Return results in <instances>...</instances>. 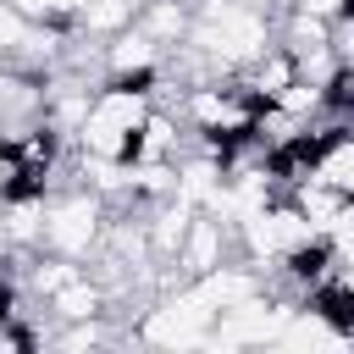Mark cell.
Instances as JSON below:
<instances>
[{"instance_id": "cell-1", "label": "cell", "mask_w": 354, "mask_h": 354, "mask_svg": "<svg viewBox=\"0 0 354 354\" xmlns=\"http://www.w3.org/2000/svg\"><path fill=\"white\" fill-rule=\"evenodd\" d=\"M155 94L149 83H133V77H105L94 94H88V111L72 133V149L77 155H100V160H133V138L149 116Z\"/></svg>"}, {"instance_id": "cell-2", "label": "cell", "mask_w": 354, "mask_h": 354, "mask_svg": "<svg viewBox=\"0 0 354 354\" xmlns=\"http://www.w3.org/2000/svg\"><path fill=\"white\" fill-rule=\"evenodd\" d=\"M105 221H111V205H105L94 188H83V183H61V188L44 194V232H39V249L88 266V260L100 254Z\"/></svg>"}, {"instance_id": "cell-3", "label": "cell", "mask_w": 354, "mask_h": 354, "mask_svg": "<svg viewBox=\"0 0 354 354\" xmlns=\"http://www.w3.org/2000/svg\"><path fill=\"white\" fill-rule=\"evenodd\" d=\"M100 61H105V77H133V83H155V72L166 66V44H155L138 22H127L116 39L100 44Z\"/></svg>"}, {"instance_id": "cell-4", "label": "cell", "mask_w": 354, "mask_h": 354, "mask_svg": "<svg viewBox=\"0 0 354 354\" xmlns=\"http://www.w3.org/2000/svg\"><path fill=\"white\" fill-rule=\"evenodd\" d=\"M293 77H299V55H293L288 44H277V39H271V44H266V50H260V55H254L243 72H238V83H243V88H249L260 105H271V100H277V94H282Z\"/></svg>"}, {"instance_id": "cell-5", "label": "cell", "mask_w": 354, "mask_h": 354, "mask_svg": "<svg viewBox=\"0 0 354 354\" xmlns=\"http://www.w3.org/2000/svg\"><path fill=\"white\" fill-rule=\"evenodd\" d=\"M133 17H138V11H133V0H83V6H77V33L105 44V39H116Z\"/></svg>"}, {"instance_id": "cell-6", "label": "cell", "mask_w": 354, "mask_h": 354, "mask_svg": "<svg viewBox=\"0 0 354 354\" xmlns=\"http://www.w3.org/2000/svg\"><path fill=\"white\" fill-rule=\"evenodd\" d=\"M11 177H17V160H11V138L0 133V199H6V188H11Z\"/></svg>"}, {"instance_id": "cell-7", "label": "cell", "mask_w": 354, "mask_h": 354, "mask_svg": "<svg viewBox=\"0 0 354 354\" xmlns=\"http://www.w3.org/2000/svg\"><path fill=\"white\" fill-rule=\"evenodd\" d=\"M238 6H249V11H266V17H277V0H238Z\"/></svg>"}, {"instance_id": "cell-8", "label": "cell", "mask_w": 354, "mask_h": 354, "mask_svg": "<svg viewBox=\"0 0 354 354\" xmlns=\"http://www.w3.org/2000/svg\"><path fill=\"white\" fill-rule=\"evenodd\" d=\"M144 6H149V0H133V11H144Z\"/></svg>"}]
</instances>
